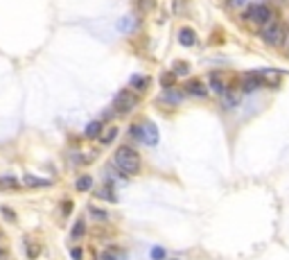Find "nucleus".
I'll return each mask as SVG.
<instances>
[{"instance_id": "1", "label": "nucleus", "mask_w": 289, "mask_h": 260, "mask_svg": "<svg viewBox=\"0 0 289 260\" xmlns=\"http://www.w3.org/2000/svg\"><path fill=\"white\" fill-rule=\"evenodd\" d=\"M113 161H115L118 170H122L124 174H138V170H140V156L131 147H118Z\"/></svg>"}, {"instance_id": "2", "label": "nucleus", "mask_w": 289, "mask_h": 260, "mask_svg": "<svg viewBox=\"0 0 289 260\" xmlns=\"http://www.w3.org/2000/svg\"><path fill=\"white\" fill-rule=\"evenodd\" d=\"M262 41L265 43H269V46H273V47H278L280 43L285 41V25L283 23H265L262 25Z\"/></svg>"}, {"instance_id": "3", "label": "nucleus", "mask_w": 289, "mask_h": 260, "mask_svg": "<svg viewBox=\"0 0 289 260\" xmlns=\"http://www.w3.org/2000/svg\"><path fill=\"white\" fill-rule=\"evenodd\" d=\"M244 16L248 18V21H253V23H258V25H265V23H269L271 21V9L267 5H262V2H253V5L246 9V14Z\"/></svg>"}, {"instance_id": "4", "label": "nucleus", "mask_w": 289, "mask_h": 260, "mask_svg": "<svg viewBox=\"0 0 289 260\" xmlns=\"http://www.w3.org/2000/svg\"><path fill=\"white\" fill-rule=\"evenodd\" d=\"M115 109L118 111H122V113H127V111H131V109L138 104V100H136V95L131 93V91H120L118 95H115Z\"/></svg>"}, {"instance_id": "5", "label": "nucleus", "mask_w": 289, "mask_h": 260, "mask_svg": "<svg viewBox=\"0 0 289 260\" xmlns=\"http://www.w3.org/2000/svg\"><path fill=\"white\" fill-rule=\"evenodd\" d=\"M260 86H265V82H262V77H260L258 72H246V75L242 77V91L244 93H253V91H258Z\"/></svg>"}, {"instance_id": "6", "label": "nucleus", "mask_w": 289, "mask_h": 260, "mask_svg": "<svg viewBox=\"0 0 289 260\" xmlns=\"http://www.w3.org/2000/svg\"><path fill=\"white\" fill-rule=\"evenodd\" d=\"M140 129H142V141L140 142H145V145H158V129H156V124L142 122Z\"/></svg>"}, {"instance_id": "7", "label": "nucleus", "mask_w": 289, "mask_h": 260, "mask_svg": "<svg viewBox=\"0 0 289 260\" xmlns=\"http://www.w3.org/2000/svg\"><path fill=\"white\" fill-rule=\"evenodd\" d=\"M160 104H167V107H178L183 102V93L181 91H174V89H165V93L158 97Z\"/></svg>"}, {"instance_id": "8", "label": "nucleus", "mask_w": 289, "mask_h": 260, "mask_svg": "<svg viewBox=\"0 0 289 260\" xmlns=\"http://www.w3.org/2000/svg\"><path fill=\"white\" fill-rule=\"evenodd\" d=\"M258 75L262 77L265 86H278L280 79H283V75H280L278 71H273V68H262V71H258Z\"/></svg>"}, {"instance_id": "9", "label": "nucleus", "mask_w": 289, "mask_h": 260, "mask_svg": "<svg viewBox=\"0 0 289 260\" xmlns=\"http://www.w3.org/2000/svg\"><path fill=\"white\" fill-rule=\"evenodd\" d=\"M210 89L219 95H224L226 91H228V86H226V77L222 75V72H210Z\"/></svg>"}, {"instance_id": "10", "label": "nucleus", "mask_w": 289, "mask_h": 260, "mask_svg": "<svg viewBox=\"0 0 289 260\" xmlns=\"http://www.w3.org/2000/svg\"><path fill=\"white\" fill-rule=\"evenodd\" d=\"M240 100H242V95L237 93V91H226V93L222 95V107L224 109H235L237 104H240Z\"/></svg>"}, {"instance_id": "11", "label": "nucleus", "mask_w": 289, "mask_h": 260, "mask_svg": "<svg viewBox=\"0 0 289 260\" xmlns=\"http://www.w3.org/2000/svg\"><path fill=\"white\" fill-rule=\"evenodd\" d=\"M185 93L195 95V97H206V95H208V86H203L201 82H188V86H185Z\"/></svg>"}, {"instance_id": "12", "label": "nucleus", "mask_w": 289, "mask_h": 260, "mask_svg": "<svg viewBox=\"0 0 289 260\" xmlns=\"http://www.w3.org/2000/svg\"><path fill=\"white\" fill-rule=\"evenodd\" d=\"M178 43H181V46H185V47L195 46V43H197L195 30H190V27H183V30L178 32Z\"/></svg>"}, {"instance_id": "13", "label": "nucleus", "mask_w": 289, "mask_h": 260, "mask_svg": "<svg viewBox=\"0 0 289 260\" xmlns=\"http://www.w3.org/2000/svg\"><path fill=\"white\" fill-rule=\"evenodd\" d=\"M118 30H120V32H124V34L133 32V30H136V18H133V16H124V18H120V21H118Z\"/></svg>"}, {"instance_id": "14", "label": "nucleus", "mask_w": 289, "mask_h": 260, "mask_svg": "<svg viewBox=\"0 0 289 260\" xmlns=\"http://www.w3.org/2000/svg\"><path fill=\"white\" fill-rule=\"evenodd\" d=\"M23 184L27 186V188H41V186H50L52 181H50V179H36V177H32V174H27V177H23Z\"/></svg>"}, {"instance_id": "15", "label": "nucleus", "mask_w": 289, "mask_h": 260, "mask_svg": "<svg viewBox=\"0 0 289 260\" xmlns=\"http://www.w3.org/2000/svg\"><path fill=\"white\" fill-rule=\"evenodd\" d=\"M115 138H118V127H109L107 131H102V134H100L102 145H111Z\"/></svg>"}, {"instance_id": "16", "label": "nucleus", "mask_w": 289, "mask_h": 260, "mask_svg": "<svg viewBox=\"0 0 289 260\" xmlns=\"http://www.w3.org/2000/svg\"><path fill=\"white\" fill-rule=\"evenodd\" d=\"M86 138H97L102 134V122L100 120H93V122H89V127H86Z\"/></svg>"}, {"instance_id": "17", "label": "nucleus", "mask_w": 289, "mask_h": 260, "mask_svg": "<svg viewBox=\"0 0 289 260\" xmlns=\"http://www.w3.org/2000/svg\"><path fill=\"white\" fill-rule=\"evenodd\" d=\"M75 188L79 190V192H86V190H90V188H93V177H89V174L79 177V179H77V184H75Z\"/></svg>"}, {"instance_id": "18", "label": "nucleus", "mask_w": 289, "mask_h": 260, "mask_svg": "<svg viewBox=\"0 0 289 260\" xmlns=\"http://www.w3.org/2000/svg\"><path fill=\"white\" fill-rule=\"evenodd\" d=\"M97 197H100V199H107V201H113V204L118 201V197H115L111 186H102V188L97 190Z\"/></svg>"}, {"instance_id": "19", "label": "nucleus", "mask_w": 289, "mask_h": 260, "mask_svg": "<svg viewBox=\"0 0 289 260\" xmlns=\"http://www.w3.org/2000/svg\"><path fill=\"white\" fill-rule=\"evenodd\" d=\"M131 86L138 91H145L149 86V77H142V75H133L131 77Z\"/></svg>"}, {"instance_id": "20", "label": "nucleus", "mask_w": 289, "mask_h": 260, "mask_svg": "<svg viewBox=\"0 0 289 260\" xmlns=\"http://www.w3.org/2000/svg\"><path fill=\"white\" fill-rule=\"evenodd\" d=\"M84 233H86V224H84V219H77L75 226H72V233H70L72 240H79Z\"/></svg>"}, {"instance_id": "21", "label": "nucleus", "mask_w": 289, "mask_h": 260, "mask_svg": "<svg viewBox=\"0 0 289 260\" xmlns=\"http://www.w3.org/2000/svg\"><path fill=\"white\" fill-rule=\"evenodd\" d=\"M97 260H120L118 249H107V251H100V254H97Z\"/></svg>"}, {"instance_id": "22", "label": "nucleus", "mask_w": 289, "mask_h": 260, "mask_svg": "<svg viewBox=\"0 0 289 260\" xmlns=\"http://www.w3.org/2000/svg\"><path fill=\"white\" fill-rule=\"evenodd\" d=\"M0 188L2 190H7V188H18V181L14 177H0Z\"/></svg>"}, {"instance_id": "23", "label": "nucleus", "mask_w": 289, "mask_h": 260, "mask_svg": "<svg viewBox=\"0 0 289 260\" xmlns=\"http://www.w3.org/2000/svg\"><path fill=\"white\" fill-rule=\"evenodd\" d=\"M172 68H174V71H172L174 75H188V72H190V66L185 64V61H177Z\"/></svg>"}, {"instance_id": "24", "label": "nucleus", "mask_w": 289, "mask_h": 260, "mask_svg": "<svg viewBox=\"0 0 289 260\" xmlns=\"http://www.w3.org/2000/svg\"><path fill=\"white\" fill-rule=\"evenodd\" d=\"M160 84H163L165 89H172V84H174V72H163V75H160Z\"/></svg>"}, {"instance_id": "25", "label": "nucleus", "mask_w": 289, "mask_h": 260, "mask_svg": "<svg viewBox=\"0 0 289 260\" xmlns=\"http://www.w3.org/2000/svg\"><path fill=\"white\" fill-rule=\"evenodd\" d=\"M138 9H140L142 14H147L154 9V0H138Z\"/></svg>"}, {"instance_id": "26", "label": "nucleus", "mask_w": 289, "mask_h": 260, "mask_svg": "<svg viewBox=\"0 0 289 260\" xmlns=\"http://www.w3.org/2000/svg\"><path fill=\"white\" fill-rule=\"evenodd\" d=\"M129 134H131V138H136V141H142V129H140V124H133V127H131L129 129Z\"/></svg>"}, {"instance_id": "27", "label": "nucleus", "mask_w": 289, "mask_h": 260, "mask_svg": "<svg viewBox=\"0 0 289 260\" xmlns=\"http://www.w3.org/2000/svg\"><path fill=\"white\" fill-rule=\"evenodd\" d=\"M152 258L154 260H163V258H165V249H160V247L152 249Z\"/></svg>"}, {"instance_id": "28", "label": "nucleus", "mask_w": 289, "mask_h": 260, "mask_svg": "<svg viewBox=\"0 0 289 260\" xmlns=\"http://www.w3.org/2000/svg\"><path fill=\"white\" fill-rule=\"evenodd\" d=\"M70 256H72L75 260H82V258H84V249H82V247H72V249H70Z\"/></svg>"}, {"instance_id": "29", "label": "nucleus", "mask_w": 289, "mask_h": 260, "mask_svg": "<svg viewBox=\"0 0 289 260\" xmlns=\"http://www.w3.org/2000/svg\"><path fill=\"white\" fill-rule=\"evenodd\" d=\"M2 215H5V219H9V222H14V219H16V215H14V211L12 208H2Z\"/></svg>"}, {"instance_id": "30", "label": "nucleus", "mask_w": 289, "mask_h": 260, "mask_svg": "<svg viewBox=\"0 0 289 260\" xmlns=\"http://www.w3.org/2000/svg\"><path fill=\"white\" fill-rule=\"evenodd\" d=\"M90 213H93L95 219H107V213L104 211H97V208H90Z\"/></svg>"}, {"instance_id": "31", "label": "nucleus", "mask_w": 289, "mask_h": 260, "mask_svg": "<svg viewBox=\"0 0 289 260\" xmlns=\"http://www.w3.org/2000/svg\"><path fill=\"white\" fill-rule=\"evenodd\" d=\"M230 5H233V7H242V5H246V0H230Z\"/></svg>"}, {"instance_id": "32", "label": "nucleus", "mask_w": 289, "mask_h": 260, "mask_svg": "<svg viewBox=\"0 0 289 260\" xmlns=\"http://www.w3.org/2000/svg\"><path fill=\"white\" fill-rule=\"evenodd\" d=\"M70 208H72V204H70V201H66V206H64V215H68V213H70Z\"/></svg>"}, {"instance_id": "33", "label": "nucleus", "mask_w": 289, "mask_h": 260, "mask_svg": "<svg viewBox=\"0 0 289 260\" xmlns=\"http://www.w3.org/2000/svg\"><path fill=\"white\" fill-rule=\"evenodd\" d=\"M0 236H2V231H0Z\"/></svg>"}]
</instances>
